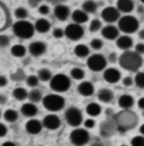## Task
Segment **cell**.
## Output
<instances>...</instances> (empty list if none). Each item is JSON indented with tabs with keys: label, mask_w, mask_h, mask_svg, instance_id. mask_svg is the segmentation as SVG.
<instances>
[{
	"label": "cell",
	"mask_w": 144,
	"mask_h": 146,
	"mask_svg": "<svg viewBox=\"0 0 144 146\" xmlns=\"http://www.w3.org/2000/svg\"><path fill=\"white\" fill-rule=\"evenodd\" d=\"M119 65L131 72H136L143 64V58L140 54H137L135 51H125L123 54L118 57Z\"/></svg>",
	"instance_id": "6da1fadb"
},
{
	"label": "cell",
	"mask_w": 144,
	"mask_h": 146,
	"mask_svg": "<svg viewBox=\"0 0 144 146\" xmlns=\"http://www.w3.org/2000/svg\"><path fill=\"white\" fill-rule=\"evenodd\" d=\"M13 32L18 38L28 39V38L33 37L34 33H35V28L29 21H27L25 19V20H18L14 24Z\"/></svg>",
	"instance_id": "7a4b0ae2"
},
{
	"label": "cell",
	"mask_w": 144,
	"mask_h": 146,
	"mask_svg": "<svg viewBox=\"0 0 144 146\" xmlns=\"http://www.w3.org/2000/svg\"><path fill=\"white\" fill-rule=\"evenodd\" d=\"M50 87L51 89L55 92H65L69 90V88L71 87V81L69 79L68 75L65 74H62V73H59V74H55L51 78L50 80Z\"/></svg>",
	"instance_id": "3957f363"
},
{
	"label": "cell",
	"mask_w": 144,
	"mask_h": 146,
	"mask_svg": "<svg viewBox=\"0 0 144 146\" xmlns=\"http://www.w3.org/2000/svg\"><path fill=\"white\" fill-rule=\"evenodd\" d=\"M139 20L135 18L134 16L131 15H126L118 19V29L123 33H125L126 35L128 34H133L139 29Z\"/></svg>",
	"instance_id": "277c9868"
},
{
	"label": "cell",
	"mask_w": 144,
	"mask_h": 146,
	"mask_svg": "<svg viewBox=\"0 0 144 146\" xmlns=\"http://www.w3.org/2000/svg\"><path fill=\"white\" fill-rule=\"evenodd\" d=\"M64 105H65L64 98L56 93L47 94L43 98V106L49 111H59L64 107Z\"/></svg>",
	"instance_id": "5b68a950"
},
{
	"label": "cell",
	"mask_w": 144,
	"mask_h": 146,
	"mask_svg": "<svg viewBox=\"0 0 144 146\" xmlns=\"http://www.w3.org/2000/svg\"><path fill=\"white\" fill-rule=\"evenodd\" d=\"M90 139V135L85 128H75L70 134V141L74 146L86 145Z\"/></svg>",
	"instance_id": "8992f818"
},
{
	"label": "cell",
	"mask_w": 144,
	"mask_h": 146,
	"mask_svg": "<svg viewBox=\"0 0 144 146\" xmlns=\"http://www.w3.org/2000/svg\"><path fill=\"white\" fill-rule=\"evenodd\" d=\"M87 65L91 71L93 72H100L105 70L107 65V58L101 54H92L88 57Z\"/></svg>",
	"instance_id": "52a82bcc"
},
{
	"label": "cell",
	"mask_w": 144,
	"mask_h": 146,
	"mask_svg": "<svg viewBox=\"0 0 144 146\" xmlns=\"http://www.w3.org/2000/svg\"><path fill=\"white\" fill-rule=\"evenodd\" d=\"M64 116H65L67 123L72 127H78L79 125H81V123L83 120L81 111L75 107H70L69 109H67Z\"/></svg>",
	"instance_id": "ba28073f"
},
{
	"label": "cell",
	"mask_w": 144,
	"mask_h": 146,
	"mask_svg": "<svg viewBox=\"0 0 144 146\" xmlns=\"http://www.w3.org/2000/svg\"><path fill=\"white\" fill-rule=\"evenodd\" d=\"M83 34H85L83 27L75 23L69 24L64 29V36H67L71 40H78V39L82 38Z\"/></svg>",
	"instance_id": "9c48e42d"
},
{
	"label": "cell",
	"mask_w": 144,
	"mask_h": 146,
	"mask_svg": "<svg viewBox=\"0 0 144 146\" xmlns=\"http://www.w3.org/2000/svg\"><path fill=\"white\" fill-rule=\"evenodd\" d=\"M101 18L108 24H111V23L118 21V19L121 18V13L118 11V9L116 7L109 6V7H106L105 9H103Z\"/></svg>",
	"instance_id": "30bf717a"
},
{
	"label": "cell",
	"mask_w": 144,
	"mask_h": 146,
	"mask_svg": "<svg viewBox=\"0 0 144 146\" xmlns=\"http://www.w3.org/2000/svg\"><path fill=\"white\" fill-rule=\"evenodd\" d=\"M42 125L46 128V129L55 130V129H57V128L60 127L61 120H60V118L56 115L51 113V115H47V116L44 117V119L42 121Z\"/></svg>",
	"instance_id": "8fae6325"
},
{
	"label": "cell",
	"mask_w": 144,
	"mask_h": 146,
	"mask_svg": "<svg viewBox=\"0 0 144 146\" xmlns=\"http://www.w3.org/2000/svg\"><path fill=\"white\" fill-rule=\"evenodd\" d=\"M28 52L33 56H41L46 52V44L43 42H33L28 46Z\"/></svg>",
	"instance_id": "7c38bea8"
},
{
	"label": "cell",
	"mask_w": 144,
	"mask_h": 146,
	"mask_svg": "<svg viewBox=\"0 0 144 146\" xmlns=\"http://www.w3.org/2000/svg\"><path fill=\"white\" fill-rule=\"evenodd\" d=\"M54 16H55V18L61 20V21L67 20V19L69 18V16H70L69 7L65 6V5H62V3L55 6V8H54Z\"/></svg>",
	"instance_id": "4fadbf2b"
},
{
	"label": "cell",
	"mask_w": 144,
	"mask_h": 146,
	"mask_svg": "<svg viewBox=\"0 0 144 146\" xmlns=\"http://www.w3.org/2000/svg\"><path fill=\"white\" fill-rule=\"evenodd\" d=\"M101 35L106 39L113 40L119 36V29H118V27H116L114 25H107L104 28H101Z\"/></svg>",
	"instance_id": "5bb4252c"
},
{
	"label": "cell",
	"mask_w": 144,
	"mask_h": 146,
	"mask_svg": "<svg viewBox=\"0 0 144 146\" xmlns=\"http://www.w3.org/2000/svg\"><path fill=\"white\" fill-rule=\"evenodd\" d=\"M121 72L115 69V68H109L106 69L104 72V79L105 81H107L108 83H117L121 80Z\"/></svg>",
	"instance_id": "9a60e30c"
},
{
	"label": "cell",
	"mask_w": 144,
	"mask_h": 146,
	"mask_svg": "<svg viewBox=\"0 0 144 146\" xmlns=\"http://www.w3.org/2000/svg\"><path fill=\"white\" fill-rule=\"evenodd\" d=\"M116 45L118 48L124 50V51H128L132 46H133V39L132 37L128 35H123V36H118L116 38Z\"/></svg>",
	"instance_id": "2e32d148"
},
{
	"label": "cell",
	"mask_w": 144,
	"mask_h": 146,
	"mask_svg": "<svg viewBox=\"0 0 144 146\" xmlns=\"http://www.w3.org/2000/svg\"><path fill=\"white\" fill-rule=\"evenodd\" d=\"M42 127H43L42 123H41L39 120H37V119H29V120L26 123V126H25L27 133H29V134H32V135L38 134V133L42 130Z\"/></svg>",
	"instance_id": "e0dca14e"
},
{
	"label": "cell",
	"mask_w": 144,
	"mask_h": 146,
	"mask_svg": "<svg viewBox=\"0 0 144 146\" xmlns=\"http://www.w3.org/2000/svg\"><path fill=\"white\" fill-rule=\"evenodd\" d=\"M20 111H21V113L25 117H34V116L37 115L38 109H37V107L35 106V104H33V102H26V104H24L21 106Z\"/></svg>",
	"instance_id": "ac0fdd59"
},
{
	"label": "cell",
	"mask_w": 144,
	"mask_h": 146,
	"mask_svg": "<svg viewBox=\"0 0 144 146\" xmlns=\"http://www.w3.org/2000/svg\"><path fill=\"white\" fill-rule=\"evenodd\" d=\"M93 91H95L93 86L89 81H82L78 86V92L81 96H83V97H89V96H91L93 93Z\"/></svg>",
	"instance_id": "d6986e66"
},
{
	"label": "cell",
	"mask_w": 144,
	"mask_h": 146,
	"mask_svg": "<svg viewBox=\"0 0 144 146\" xmlns=\"http://www.w3.org/2000/svg\"><path fill=\"white\" fill-rule=\"evenodd\" d=\"M119 13L128 14L134 9V2L133 0H117V7Z\"/></svg>",
	"instance_id": "ffe728a7"
},
{
	"label": "cell",
	"mask_w": 144,
	"mask_h": 146,
	"mask_svg": "<svg viewBox=\"0 0 144 146\" xmlns=\"http://www.w3.org/2000/svg\"><path fill=\"white\" fill-rule=\"evenodd\" d=\"M50 27H51V24L47 19L45 18H39L36 20L35 25H34V28L35 31H37L38 33L41 34H44V33H47L50 31Z\"/></svg>",
	"instance_id": "44dd1931"
},
{
	"label": "cell",
	"mask_w": 144,
	"mask_h": 146,
	"mask_svg": "<svg viewBox=\"0 0 144 146\" xmlns=\"http://www.w3.org/2000/svg\"><path fill=\"white\" fill-rule=\"evenodd\" d=\"M72 17V20L75 23V24H79V25H81V24H85L87 20H88V14L87 13H85L82 9H75L73 13H72L71 15Z\"/></svg>",
	"instance_id": "7402d4cb"
},
{
	"label": "cell",
	"mask_w": 144,
	"mask_h": 146,
	"mask_svg": "<svg viewBox=\"0 0 144 146\" xmlns=\"http://www.w3.org/2000/svg\"><path fill=\"white\" fill-rule=\"evenodd\" d=\"M97 97H98V99H99L101 102L108 104V102H110V101L114 99V93H113L111 90H109V89L103 88V89H100V90L98 91Z\"/></svg>",
	"instance_id": "603a6c76"
},
{
	"label": "cell",
	"mask_w": 144,
	"mask_h": 146,
	"mask_svg": "<svg viewBox=\"0 0 144 146\" xmlns=\"http://www.w3.org/2000/svg\"><path fill=\"white\" fill-rule=\"evenodd\" d=\"M134 105V99L129 94H123L118 99V106L123 109H129Z\"/></svg>",
	"instance_id": "cb8c5ba5"
},
{
	"label": "cell",
	"mask_w": 144,
	"mask_h": 146,
	"mask_svg": "<svg viewBox=\"0 0 144 146\" xmlns=\"http://www.w3.org/2000/svg\"><path fill=\"white\" fill-rule=\"evenodd\" d=\"M86 111L91 117H97V116H99L101 113V107H100V105H98L96 102H91L87 106Z\"/></svg>",
	"instance_id": "d4e9b609"
},
{
	"label": "cell",
	"mask_w": 144,
	"mask_h": 146,
	"mask_svg": "<svg viewBox=\"0 0 144 146\" xmlns=\"http://www.w3.org/2000/svg\"><path fill=\"white\" fill-rule=\"evenodd\" d=\"M90 53L89 47L85 44H79L74 47V54L77 55L78 57H86L88 56Z\"/></svg>",
	"instance_id": "484cf974"
},
{
	"label": "cell",
	"mask_w": 144,
	"mask_h": 146,
	"mask_svg": "<svg viewBox=\"0 0 144 146\" xmlns=\"http://www.w3.org/2000/svg\"><path fill=\"white\" fill-rule=\"evenodd\" d=\"M82 10L87 14H93L97 10V3L93 0H86L82 3Z\"/></svg>",
	"instance_id": "4316f807"
},
{
	"label": "cell",
	"mask_w": 144,
	"mask_h": 146,
	"mask_svg": "<svg viewBox=\"0 0 144 146\" xmlns=\"http://www.w3.org/2000/svg\"><path fill=\"white\" fill-rule=\"evenodd\" d=\"M13 96H14V98L18 100V101H23V100H25L27 97H28V92L26 89H24V88H16L14 91H13Z\"/></svg>",
	"instance_id": "83f0119b"
},
{
	"label": "cell",
	"mask_w": 144,
	"mask_h": 146,
	"mask_svg": "<svg viewBox=\"0 0 144 146\" xmlns=\"http://www.w3.org/2000/svg\"><path fill=\"white\" fill-rule=\"evenodd\" d=\"M28 99H29V101L31 102H33V104H35V102H39L41 100H42V92L39 91L38 89H35V88H33L31 91L28 92V97H27Z\"/></svg>",
	"instance_id": "f1b7e54d"
},
{
	"label": "cell",
	"mask_w": 144,
	"mask_h": 146,
	"mask_svg": "<svg viewBox=\"0 0 144 146\" xmlns=\"http://www.w3.org/2000/svg\"><path fill=\"white\" fill-rule=\"evenodd\" d=\"M11 54L16 57H23L26 54V47L24 45H20V44H17V45H14L10 50Z\"/></svg>",
	"instance_id": "f546056e"
},
{
	"label": "cell",
	"mask_w": 144,
	"mask_h": 146,
	"mask_svg": "<svg viewBox=\"0 0 144 146\" xmlns=\"http://www.w3.org/2000/svg\"><path fill=\"white\" fill-rule=\"evenodd\" d=\"M3 118H5V120L8 121V123H15L18 119V112L14 109L6 110L5 113H3Z\"/></svg>",
	"instance_id": "4dcf8cb0"
},
{
	"label": "cell",
	"mask_w": 144,
	"mask_h": 146,
	"mask_svg": "<svg viewBox=\"0 0 144 146\" xmlns=\"http://www.w3.org/2000/svg\"><path fill=\"white\" fill-rule=\"evenodd\" d=\"M52 73L49 69H41L38 70V73H37V78L38 80L43 81V82H46V81H50L51 78H52Z\"/></svg>",
	"instance_id": "1f68e13d"
},
{
	"label": "cell",
	"mask_w": 144,
	"mask_h": 146,
	"mask_svg": "<svg viewBox=\"0 0 144 146\" xmlns=\"http://www.w3.org/2000/svg\"><path fill=\"white\" fill-rule=\"evenodd\" d=\"M70 75L74 80H82L85 78V71L80 68H73L70 72Z\"/></svg>",
	"instance_id": "d6a6232c"
},
{
	"label": "cell",
	"mask_w": 144,
	"mask_h": 146,
	"mask_svg": "<svg viewBox=\"0 0 144 146\" xmlns=\"http://www.w3.org/2000/svg\"><path fill=\"white\" fill-rule=\"evenodd\" d=\"M15 16L18 18V20H25L28 16V11L24 7H18L15 10Z\"/></svg>",
	"instance_id": "836d02e7"
},
{
	"label": "cell",
	"mask_w": 144,
	"mask_h": 146,
	"mask_svg": "<svg viewBox=\"0 0 144 146\" xmlns=\"http://www.w3.org/2000/svg\"><path fill=\"white\" fill-rule=\"evenodd\" d=\"M101 27H103V25H101V21H100L99 19H92V20L90 21V25H89L90 32H92V33L98 32V31L101 29Z\"/></svg>",
	"instance_id": "e575fe53"
},
{
	"label": "cell",
	"mask_w": 144,
	"mask_h": 146,
	"mask_svg": "<svg viewBox=\"0 0 144 146\" xmlns=\"http://www.w3.org/2000/svg\"><path fill=\"white\" fill-rule=\"evenodd\" d=\"M134 83L141 88V89H144V72H137L135 78H134Z\"/></svg>",
	"instance_id": "d590c367"
},
{
	"label": "cell",
	"mask_w": 144,
	"mask_h": 146,
	"mask_svg": "<svg viewBox=\"0 0 144 146\" xmlns=\"http://www.w3.org/2000/svg\"><path fill=\"white\" fill-rule=\"evenodd\" d=\"M38 82H39V80H38L37 75H29V76H27V79H26V83H27V86L31 87V88L37 87V86H38Z\"/></svg>",
	"instance_id": "8d00e7d4"
},
{
	"label": "cell",
	"mask_w": 144,
	"mask_h": 146,
	"mask_svg": "<svg viewBox=\"0 0 144 146\" xmlns=\"http://www.w3.org/2000/svg\"><path fill=\"white\" fill-rule=\"evenodd\" d=\"M131 145L132 146H144V136L139 135L132 138L131 141Z\"/></svg>",
	"instance_id": "74e56055"
},
{
	"label": "cell",
	"mask_w": 144,
	"mask_h": 146,
	"mask_svg": "<svg viewBox=\"0 0 144 146\" xmlns=\"http://www.w3.org/2000/svg\"><path fill=\"white\" fill-rule=\"evenodd\" d=\"M103 45H104V43H103V40H101L100 38H93V39H91V42H90V46H91L93 50H96V51L100 50V48L103 47Z\"/></svg>",
	"instance_id": "f35d334b"
},
{
	"label": "cell",
	"mask_w": 144,
	"mask_h": 146,
	"mask_svg": "<svg viewBox=\"0 0 144 146\" xmlns=\"http://www.w3.org/2000/svg\"><path fill=\"white\" fill-rule=\"evenodd\" d=\"M11 79H13L14 81H21V80L25 79V72L19 69V70H17L16 72L11 75Z\"/></svg>",
	"instance_id": "ab89813d"
},
{
	"label": "cell",
	"mask_w": 144,
	"mask_h": 146,
	"mask_svg": "<svg viewBox=\"0 0 144 146\" xmlns=\"http://www.w3.org/2000/svg\"><path fill=\"white\" fill-rule=\"evenodd\" d=\"M38 13H39L42 16L49 15V13H50V7H49L47 5H41V6H38Z\"/></svg>",
	"instance_id": "60d3db41"
},
{
	"label": "cell",
	"mask_w": 144,
	"mask_h": 146,
	"mask_svg": "<svg viewBox=\"0 0 144 146\" xmlns=\"http://www.w3.org/2000/svg\"><path fill=\"white\" fill-rule=\"evenodd\" d=\"M9 43H10L9 37L6 35H0V47H6L9 45Z\"/></svg>",
	"instance_id": "b9f144b4"
},
{
	"label": "cell",
	"mask_w": 144,
	"mask_h": 146,
	"mask_svg": "<svg viewBox=\"0 0 144 146\" xmlns=\"http://www.w3.org/2000/svg\"><path fill=\"white\" fill-rule=\"evenodd\" d=\"M53 36L55 38H62V37L64 36V31L62 28H54Z\"/></svg>",
	"instance_id": "7bdbcfd3"
},
{
	"label": "cell",
	"mask_w": 144,
	"mask_h": 146,
	"mask_svg": "<svg viewBox=\"0 0 144 146\" xmlns=\"http://www.w3.org/2000/svg\"><path fill=\"white\" fill-rule=\"evenodd\" d=\"M133 83H134V80L132 79V76H125V78L123 79V84H124L125 87H132Z\"/></svg>",
	"instance_id": "ee69618b"
},
{
	"label": "cell",
	"mask_w": 144,
	"mask_h": 146,
	"mask_svg": "<svg viewBox=\"0 0 144 146\" xmlns=\"http://www.w3.org/2000/svg\"><path fill=\"white\" fill-rule=\"evenodd\" d=\"M95 120L93 119H91V118H89V119H87V120H85V127H86V129H91V128L95 127Z\"/></svg>",
	"instance_id": "f6af8a7d"
},
{
	"label": "cell",
	"mask_w": 144,
	"mask_h": 146,
	"mask_svg": "<svg viewBox=\"0 0 144 146\" xmlns=\"http://www.w3.org/2000/svg\"><path fill=\"white\" fill-rule=\"evenodd\" d=\"M135 52L140 55L144 54V43H139V44H136V46H135Z\"/></svg>",
	"instance_id": "bcb514c9"
},
{
	"label": "cell",
	"mask_w": 144,
	"mask_h": 146,
	"mask_svg": "<svg viewBox=\"0 0 144 146\" xmlns=\"http://www.w3.org/2000/svg\"><path fill=\"white\" fill-rule=\"evenodd\" d=\"M41 2H42V0H28V5L32 8H36V7L41 6Z\"/></svg>",
	"instance_id": "7dc6e473"
},
{
	"label": "cell",
	"mask_w": 144,
	"mask_h": 146,
	"mask_svg": "<svg viewBox=\"0 0 144 146\" xmlns=\"http://www.w3.org/2000/svg\"><path fill=\"white\" fill-rule=\"evenodd\" d=\"M8 133V128L6 127L3 124H1L0 123V137H3V136H6V134Z\"/></svg>",
	"instance_id": "c3c4849f"
},
{
	"label": "cell",
	"mask_w": 144,
	"mask_h": 146,
	"mask_svg": "<svg viewBox=\"0 0 144 146\" xmlns=\"http://www.w3.org/2000/svg\"><path fill=\"white\" fill-rule=\"evenodd\" d=\"M107 61H109L110 63H115L117 61V54L116 53H110V54L108 55Z\"/></svg>",
	"instance_id": "681fc988"
},
{
	"label": "cell",
	"mask_w": 144,
	"mask_h": 146,
	"mask_svg": "<svg viewBox=\"0 0 144 146\" xmlns=\"http://www.w3.org/2000/svg\"><path fill=\"white\" fill-rule=\"evenodd\" d=\"M7 83H8L7 78H6V76H3V75H0V87H1V88H2V87H6V86H7Z\"/></svg>",
	"instance_id": "f907efd6"
},
{
	"label": "cell",
	"mask_w": 144,
	"mask_h": 146,
	"mask_svg": "<svg viewBox=\"0 0 144 146\" xmlns=\"http://www.w3.org/2000/svg\"><path fill=\"white\" fill-rule=\"evenodd\" d=\"M62 1H63V0H46V2H47V3H51V5H53V6H57V5H60Z\"/></svg>",
	"instance_id": "816d5d0a"
},
{
	"label": "cell",
	"mask_w": 144,
	"mask_h": 146,
	"mask_svg": "<svg viewBox=\"0 0 144 146\" xmlns=\"http://www.w3.org/2000/svg\"><path fill=\"white\" fill-rule=\"evenodd\" d=\"M137 106H139V108H140V109L144 110V98L139 99V101H137Z\"/></svg>",
	"instance_id": "f5cc1de1"
},
{
	"label": "cell",
	"mask_w": 144,
	"mask_h": 146,
	"mask_svg": "<svg viewBox=\"0 0 144 146\" xmlns=\"http://www.w3.org/2000/svg\"><path fill=\"white\" fill-rule=\"evenodd\" d=\"M6 102H7V97L3 96V94H0V104L3 105V104H6Z\"/></svg>",
	"instance_id": "db71d44e"
},
{
	"label": "cell",
	"mask_w": 144,
	"mask_h": 146,
	"mask_svg": "<svg viewBox=\"0 0 144 146\" xmlns=\"http://www.w3.org/2000/svg\"><path fill=\"white\" fill-rule=\"evenodd\" d=\"M137 11H139V14H144V6L143 5H140V6L137 7Z\"/></svg>",
	"instance_id": "11a10c76"
},
{
	"label": "cell",
	"mask_w": 144,
	"mask_h": 146,
	"mask_svg": "<svg viewBox=\"0 0 144 146\" xmlns=\"http://www.w3.org/2000/svg\"><path fill=\"white\" fill-rule=\"evenodd\" d=\"M1 146H16L13 142H5Z\"/></svg>",
	"instance_id": "9f6ffc18"
},
{
	"label": "cell",
	"mask_w": 144,
	"mask_h": 146,
	"mask_svg": "<svg viewBox=\"0 0 144 146\" xmlns=\"http://www.w3.org/2000/svg\"><path fill=\"white\" fill-rule=\"evenodd\" d=\"M139 36H140V38H141V39H144V29L140 31V33H139Z\"/></svg>",
	"instance_id": "6f0895ef"
},
{
	"label": "cell",
	"mask_w": 144,
	"mask_h": 146,
	"mask_svg": "<svg viewBox=\"0 0 144 146\" xmlns=\"http://www.w3.org/2000/svg\"><path fill=\"white\" fill-rule=\"evenodd\" d=\"M140 133H141V135H142V136H144V124L140 127Z\"/></svg>",
	"instance_id": "680465c9"
},
{
	"label": "cell",
	"mask_w": 144,
	"mask_h": 146,
	"mask_svg": "<svg viewBox=\"0 0 144 146\" xmlns=\"http://www.w3.org/2000/svg\"><path fill=\"white\" fill-rule=\"evenodd\" d=\"M90 146H103V145H101L100 143H93L92 145H90Z\"/></svg>",
	"instance_id": "91938a15"
},
{
	"label": "cell",
	"mask_w": 144,
	"mask_h": 146,
	"mask_svg": "<svg viewBox=\"0 0 144 146\" xmlns=\"http://www.w3.org/2000/svg\"><path fill=\"white\" fill-rule=\"evenodd\" d=\"M141 2H142V5H144V0H140Z\"/></svg>",
	"instance_id": "94428289"
},
{
	"label": "cell",
	"mask_w": 144,
	"mask_h": 146,
	"mask_svg": "<svg viewBox=\"0 0 144 146\" xmlns=\"http://www.w3.org/2000/svg\"><path fill=\"white\" fill-rule=\"evenodd\" d=\"M143 116H144V110H143Z\"/></svg>",
	"instance_id": "6125c7cd"
},
{
	"label": "cell",
	"mask_w": 144,
	"mask_h": 146,
	"mask_svg": "<svg viewBox=\"0 0 144 146\" xmlns=\"http://www.w3.org/2000/svg\"><path fill=\"white\" fill-rule=\"evenodd\" d=\"M122 146H127V145H122Z\"/></svg>",
	"instance_id": "be15d7a7"
},
{
	"label": "cell",
	"mask_w": 144,
	"mask_h": 146,
	"mask_svg": "<svg viewBox=\"0 0 144 146\" xmlns=\"http://www.w3.org/2000/svg\"><path fill=\"white\" fill-rule=\"evenodd\" d=\"M38 146H43V145H38Z\"/></svg>",
	"instance_id": "e7e4bbea"
},
{
	"label": "cell",
	"mask_w": 144,
	"mask_h": 146,
	"mask_svg": "<svg viewBox=\"0 0 144 146\" xmlns=\"http://www.w3.org/2000/svg\"><path fill=\"white\" fill-rule=\"evenodd\" d=\"M0 117H1V113H0Z\"/></svg>",
	"instance_id": "03108f58"
}]
</instances>
